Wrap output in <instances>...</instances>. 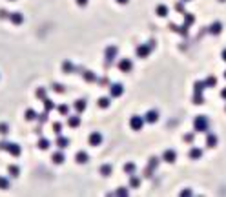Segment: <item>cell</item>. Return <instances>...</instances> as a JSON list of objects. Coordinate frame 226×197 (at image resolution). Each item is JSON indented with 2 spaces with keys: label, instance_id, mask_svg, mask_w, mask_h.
<instances>
[{
  "label": "cell",
  "instance_id": "cell-1",
  "mask_svg": "<svg viewBox=\"0 0 226 197\" xmlns=\"http://www.w3.org/2000/svg\"><path fill=\"white\" fill-rule=\"evenodd\" d=\"M193 128L195 132H201V133H206L208 128H210V121L206 119L204 115H197L193 119Z\"/></svg>",
  "mask_w": 226,
  "mask_h": 197
},
{
  "label": "cell",
  "instance_id": "cell-2",
  "mask_svg": "<svg viewBox=\"0 0 226 197\" xmlns=\"http://www.w3.org/2000/svg\"><path fill=\"white\" fill-rule=\"evenodd\" d=\"M144 122H146V121H144L140 115H133V117L129 119V126H131V130H135V132H139L140 128L144 126Z\"/></svg>",
  "mask_w": 226,
  "mask_h": 197
},
{
  "label": "cell",
  "instance_id": "cell-3",
  "mask_svg": "<svg viewBox=\"0 0 226 197\" xmlns=\"http://www.w3.org/2000/svg\"><path fill=\"white\" fill-rule=\"evenodd\" d=\"M117 66H118V70H120L122 73H128V71L133 70V62H131L129 59H120Z\"/></svg>",
  "mask_w": 226,
  "mask_h": 197
},
{
  "label": "cell",
  "instance_id": "cell-4",
  "mask_svg": "<svg viewBox=\"0 0 226 197\" xmlns=\"http://www.w3.org/2000/svg\"><path fill=\"white\" fill-rule=\"evenodd\" d=\"M122 93H124V86L120 82H115V84L109 86V95H111V97H120Z\"/></svg>",
  "mask_w": 226,
  "mask_h": 197
},
{
  "label": "cell",
  "instance_id": "cell-5",
  "mask_svg": "<svg viewBox=\"0 0 226 197\" xmlns=\"http://www.w3.org/2000/svg\"><path fill=\"white\" fill-rule=\"evenodd\" d=\"M150 53H151V44H140L137 48V57H140V59H146Z\"/></svg>",
  "mask_w": 226,
  "mask_h": 197
},
{
  "label": "cell",
  "instance_id": "cell-6",
  "mask_svg": "<svg viewBox=\"0 0 226 197\" xmlns=\"http://www.w3.org/2000/svg\"><path fill=\"white\" fill-rule=\"evenodd\" d=\"M88 143L91 146H98L102 143V133H100V132H91L89 137H88Z\"/></svg>",
  "mask_w": 226,
  "mask_h": 197
},
{
  "label": "cell",
  "instance_id": "cell-7",
  "mask_svg": "<svg viewBox=\"0 0 226 197\" xmlns=\"http://www.w3.org/2000/svg\"><path fill=\"white\" fill-rule=\"evenodd\" d=\"M117 46H108V48H106V51H104V55H106V62H113V59H115V57H117Z\"/></svg>",
  "mask_w": 226,
  "mask_h": 197
},
{
  "label": "cell",
  "instance_id": "cell-8",
  "mask_svg": "<svg viewBox=\"0 0 226 197\" xmlns=\"http://www.w3.org/2000/svg\"><path fill=\"white\" fill-rule=\"evenodd\" d=\"M6 152H8L11 157H18L22 150H20V146L17 144V143H9V144H8V148H6Z\"/></svg>",
  "mask_w": 226,
  "mask_h": 197
},
{
  "label": "cell",
  "instance_id": "cell-9",
  "mask_svg": "<svg viewBox=\"0 0 226 197\" xmlns=\"http://www.w3.org/2000/svg\"><path fill=\"white\" fill-rule=\"evenodd\" d=\"M144 121L150 122V124H155V122L159 121V111H157V110H150L148 113L144 115Z\"/></svg>",
  "mask_w": 226,
  "mask_h": 197
},
{
  "label": "cell",
  "instance_id": "cell-10",
  "mask_svg": "<svg viewBox=\"0 0 226 197\" xmlns=\"http://www.w3.org/2000/svg\"><path fill=\"white\" fill-rule=\"evenodd\" d=\"M9 20L13 22L15 26H18V24L24 22V15H22L20 11H13V13H9Z\"/></svg>",
  "mask_w": 226,
  "mask_h": 197
},
{
  "label": "cell",
  "instance_id": "cell-11",
  "mask_svg": "<svg viewBox=\"0 0 226 197\" xmlns=\"http://www.w3.org/2000/svg\"><path fill=\"white\" fill-rule=\"evenodd\" d=\"M175 159H177V152L175 150H166L162 153V161H166V163H175Z\"/></svg>",
  "mask_w": 226,
  "mask_h": 197
},
{
  "label": "cell",
  "instance_id": "cell-12",
  "mask_svg": "<svg viewBox=\"0 0 226 197\" xmlns=\"http://www.w3.org/2000/svg\"><path fill=\"white\" fill-rule=\"evenodd\" d=\"M68 126L69 128H78L80 126V117L78 115H68Z\"/></svg>",
  "mask_w": 226,
  "mask_h": 197
},
{
  "label": "cell",
  "instance_id": "cell-13",
  "mask_svg": "<svg viewBox=\"0 0 226 197\" xmlns=\"http://www.w3.org/2000/svg\"><path fill=\"white\" fill-rule=\"evenodd\" d=\"M86 108H88V101L86 99H78V101H75V111L77 113H82Z\"/></svg>",
  "mask_w": 226,
  "mask_h": 197
},
{
  "label": "cell",
  "instance_id": "cell-14",
  "mask_svg": "<svg viewBox=\"0 0 226 197\" xmlns=\"http://www.w3.org/2000/svg\"><path fill=\"white\" fill-rule=\"evenodd\" d=\"M55 144L58 146L60 150H64V148H68V146H69V139H68V137H62V135H58V137H57V143H55Z\"/></svg>",
  "mask_w": 226,
  "mask_h": 197
},
{
  "label": "cell",
  "instance_id": "cell-15",
  "mask_svg": "<svg viewBox=\"0 0 226 197\" xmlns=\"http://www.w3.org/2000/svg\"><path fill=\"white\" fill-rule=\"evenodd\" d=\"M75 161L78 163V164H86L88 161H89V157H88V153H86V152H77Z\"/></svg>",
  "mask_w": 226,
  "mask_h": 197
},
{
  "label": "cell",
  "instance_id": "cell-16",
  "mask_svg": "<svg viewBox=\"0 0 226 197\" xmlns=\"http://www.w3.org/2000/svg\"><path fill=\"white\" fill-rule=\"evenodd\" d=\"M51 161H53L55 164H62V163L66 161V157H64L62 152H55L53 155H51Z\"/></svg>",
  "mask_w": 226,
  "mask_h": 197
},
{
  "label": "cell",
  "instance_id": "cell-17",
  "mask_svg": "<svg viewBox=\"0 0 226 197\" xmlns=\"http://www.w3.org/2000/svg\"><path fill=\"white\" fill-rule=\"evenodd\" d=\"M97 104H98V108L106 110V108H109V104H111V99H109V97H100L97 101Z\"/></svg>",
  "mask_w": 226,
  "mask_h": 197
},
{
  "label": "cell",
  "instance_id": "cell-18",
  "mask_svg": "<svg viewBox=\"0 0 226 197\" xmlns=\"http://www.w3.org/2000/svg\"><path fill=\"white\" fill-rule=\"evenodd\" d=\"M221 31H223V24H221V22H213V24L210 26V33H212V35H219Z\"/></svg>",
  "mask_w": 226,
  "mask_h": 197
},
{
  "label": "cell",
  "instance_id": "cell-19",
  "mask_svg": "<svg viewBox=\"0 0 226 197\" xmlns=\"http://www.w3.org/2000/svg\"><path fill=\"white\" fill-rule=\"evenodd\" d=\"M155 13H157V17H168V8L164 4H159L155 8Z\"/></svg>",
  "mask_w": 226,
  "mask_h": 197
},
{
  "label": "cell",
  "instance_id": "cell-20",
  "mask_svg": "<svg viewBox=\"0 0 226 197\" xmlns=\"http://www.w3.org/2000/svg\"><path fill=\"white\" fill-rule=\"evenodd\" d=\"M124 172H126L128 175H133V174L137 172V166H135V163H126V164H124Z\"/></svg>",
  "mask_w": 226,
  "mask_h": 197
},
{
  "label": "cell",
  "instance_id": "cell-21",
  "mask_svg": "<svg viewBox=\"0 0 226 197\" xmlns=\"http://www.w3.org/2000/svg\"><path fill=\"white\" fill-rule=\"evenodd\" d=\"M206 146H208V148L217 146V137L213 133H208V137H206Z\"/></svg>",
  "mask_w": 226,
  "mask_h": 197
},
{
  "label": "cell",
  "instance_id": "cell-22",
  "mask_svg": "<svg viewBox=\"0 0 226 197\" xmlns=\"http://www.w3.org/2000/svg\"><path fill=\"white\" fill-rule=\"evenodd\" d=\"M8 172H9L11 177H18V175H20V168H18L17 164H11L9 168H8Z\"/></svg>",
  "mask_w": 226,
  "mask_h": 197
},
{
  "label": "cell",
  "instance_id": "cell-23",
  "mask_svg": "<svg viewBox=\"0 0 226 197\" xmlns=\"http://www.w3.org/2000/svg\"><path fill=\"white\" fill-rule=\"evenodd\" d=\"M190 157H192V159H201V157H203V150H201V148H192V150H190Z\"/></svg>",
  "mask_w": 226,
  "mask_h": 197
},
{
  "label": "cell",
  "instance_id": "cell-24",
  "mask_svg": "<svg viewBox=\"0 0 226 197\" xmlns=\"http://www.w3.org/2000/svg\"><path fill=\"white\" fill-rule=\"evenodd\" d=\"M193 22H195V17H193V15H190V13H184V26H186V28H190Z\"/></svg>",
  "mask_w": 226,
  "mask_h": 197
},
{
  "label": "cell",
  "instance_id": "cell-25",
  "mask_svg": "<svg viewBox=\"0 0 226 197\" xmlns=\"http://www.w3.org/2000/svg\"><path fill=\"white\" fill-rule=\"evenodd\" d=\"M42 102H44V108H46L44 111H51V110H53V108H55V102H53V101H51V99H48V97L44 99Z\"/></svg>",
  "mask_w": 226,
  "mask_h": 197
},
{
  "label": "cell",
  "instance_id": "cell-26",
  "mask_svg": "<svg viewBox=\"0 0 226 197\" xmlns=\"http://www.w3.org/2000/svg\"><path fill=\"white\" fill-rule=\"evenodd\" d=\"M111 172H113V168H111V164H102L100 166V174H102V175H111Z\"/></svg>",
  "mask_w": 226,
  "mask_h": 197
},
{
  "label": "cell",
  "instance_id": "cell-27",
  "mask_svg": "<svg viewBox=\"0 0 226 197\" xmlns=\"http://www.w3.org/2000/svg\"><path fill=\"white\" fill-rule=\"evenodd\" d=\"M9 186H11L9 177H0V188H2V190H8Z\"/></svg>",
  "mask_w": 226,
  "mask_h": 197
},
{
  "label": "cell",
  "instance_id": "cell-28",
  "mask_svg": "<svg viewBox=\"0 0 226 197\" xmlns=\"http://www.w3.org/2000/svg\"><path fill=\"white\" fill-rule=\"evenodd\" d=\"M38 148H40V150H48V148H49V146H51V143H49V141H48V139H38Z\"/></svg>",
  "mask_w": 226,
  "mask_h": 197
},
{
  "label": "cell",
  "instance_id": "cell-29",
  "mask_svg": "<svg viewBox=\"0 0 226 197\" xmlns=\"http://www.w3.org/2000/svg\"><path fill=\"white\" fill-rule=\"evenodd\" d=\"M26 119H28V121H35V119H38V115H37L35 110L29 108V110H26Z\"/></svg>",
  "mask_w": 226,
  "mask_h": 197
},
{
  "label": "cell",
  "instance_id": "cell-30",
  "mask_svg": "<svg viewBox=\"0 0 226 197\" xmlns=\"http://www.w3.org/2000/svg\"><path fill=\"white\" fill-rule=\"evenodd\" d=\"M204 84L208 86V88H213V86L217 84V77H213V75H210V77H208V79L204 80Z\"/></svg>",
  "mask_w": 226,
  "mask_h": 197
},
{
  "label": "cell",
  "instance_id": "cell-31",
  "mask_svg": "<svg viewBox=\"0 0 226 197\" xmlns=\"http://www.w3.org/2000/svg\"><path fill=\"white\" fill-rule=\"evenodd\" d=\"M139 184H140V179L139 177H135V174H133L131 179H129V186L131 188H139Z\"/></svg>",
  "mask_w": 226,
  "mask_h": 197
},
{
  "label": "cell",
  "instance_id": "cell-32",
  "mask_svg": "<svg viewBox=\"0 0 226 197\" xmlns=\"http://www.w3.org/2000/svg\"><path fill=\"white\" fill-rule=\"evenodd\" d=\"M57 110H58V113L60 115H69V106H68V104H60Z\"/></svg>",
  "mask_w": 226,
  "mask_h": 197
},
{
  "label": "cell",
  "instance_id": "cell-33",
  "mask_svg": "<svg viewBox=\"0 0 226 197\" xmlns=\"http://www.w3.org/2000/svg\"><path fill=\"white\" fill-rule=\"evenodd\" d=\"M62 71H64V73H71V71H73V64L68 62V60L62 62Z\"/></svg>",
  "mask_w": 226,
  "mask_h": 197
},
{
  "label": "cell",
  "instance_id": "cell-34",
  "mask_svg": "<svg viewBox=\"0 0 226 197\" xmlns=\"http://www.w3.org/2000/svg\"><path fill=\"white\" fill-rule=\"evenodd\" d=\"M84 79H86V80H89V82L97 80V77H95V75H93L91 71H84Z\"/></svg>",
  "mask_w": 226,
  "mask_h": 197
},
{
  "label": "cell",
  "instance_id": "cell-35",
  "mask_svg": "<svg viewBox=\"0 0 226 197\" xmlns=\"http://www.w3.org/2000/svg\"><path fill=\"white\" fill-rule=\"evenodd\" d=\"M53 132L57 135H60L62 133V124H60V122H53Z\"/></svg>",
  "mask_w": 226,
  "mask_h": 197
},
{
  "label": "cell",
  "instance_id": "cell-36",
  "mask_svg": "<svg viewBox=\"0 0 226 197\" xmlns=\"http://www.w3.org/2000/svg\"><path fill=\"white\" fill-rule=\"evenodd\" d=\"M37 97H38L40 101H44V99H46V90H44V88H38V90H37Z\"/></svg>",
  "mask_w": 226,
  "mask_h": 197
},
{
  "label": "cell",
  "instance_id": "cell-37",
  "mask_svg": "<svg viewBox=\"0 0 226 197\" xmlns=\"http://www.w3.org/2000/svg\"><path fill=\"white\" fill-rule=\"evenodd\" d=\"M8 132H9V126L6 124V122H0V133H2V135H6Z\"/></svg>",
  "mask_w": 226,
  "mask_h": 197
},
{
  "label": "cell",
  "instance_id": "cell-38",
  "mask_svg": "<svg viewBox=\"0 0 226 197\" xmlns=\"http://www.w3.org/2000/svg\"><path fill=\"white\" fill-rule=\"evenodd\" d=\"M51 88H53V90L57 91V93H62V91H64V86H60L58 82H55L53 86H51Z\"/></svg>",
  "mask_w": 226,
  "mask_h": 197
},
{
  "label": "cell",
  "instance_id": "cell-39",
  "mask_svg": "<svg viewBox=\"0 0 226 197\" xmlns=\"http://www.w3.org/2000/svg\"><path fill=\"white\" fill-rule=\"evenodd\" d=\"M193 102H195V104H203V102H204V101H203V95H201V93H195V95H193Z\"/></svg>",
  "mask_w": 226,
  "mask_h": 197
},
{
  "label": "cell",
  "instance_id": "cell-40",
  "mask_svg": "<svg viewBox=\"0 0 226 197\" xmlns=\"http://www.w3.org/2000/svg\"><path fill=\"white\" fill-rule=\"evenodd\" d=\"M193 139H195V133H186L184 135V141H186V143H193Z\"/></svg>",
  "mask_w": 226,
  "mask_h": 197
},
{
  "label": "cell",
  "instance_id": "cell-41",
  "mask_svg": "<svg viewBox=\"0 0 226 197\" xmlns=\"http://www.w3.org/2000/svg\"><path fill=\"white\" fill-rule=\"evenodd\" d=\"M175 9L179 11V13H186V11H184V6H183V2H177V4H175Z\"/></svg>",
  "mask_w": 226,
  "mask_h": 197
},
{
  "label": "cell",
  "instance_id": "cell-42",
  "mask_svg": "<svg viewBox=\"0 0 226 197\" xmlns=\"http://www.w3.org/2000/svg\"><path fill=\"white\" fill-rule=\"evenodd\" d=\"M157 164H159V159H157V157H151L150 159V168H157Z\"/></svg>",
  "mask_w": 226,
  "mask_h": 197
},
{
  "label": "cell",
  "instance_id": "cell-43",
  "mask_svg": "<svg viewBox=\"0 0 226 197\" xmlns=\"http://www.w3.org/2000/svg\"><path fill=\"white\" fill-rule=\"evenodd\" d=\"M117 195H128V190H126V188H118Z\"/></svg>",
  "mask_w": 226,
  "mask_h": 197
},
{
  "label": "cell",
  "instance_id": "cell-44",
  "mask_svg": "<svg viewBox=\"0 0 226 197\" xmlns=\"http://www.w3.org/2000/svg\"><path fill=\"white\" fill-rule=\"evenodd\" d=\"M75 2H77V6L84 8V6H88V2H89V0H75Z\"/></svg>",
  "mask_w": 226,
  "mask_h": 197
},
{
  "label": "cell",
  "instance_id": "cell-45",
  "mask_svg": "<svg viewBox=\"0 0 226 197\" xmlns=\"http://www.w3.org/2000/svg\"><path fill=\"white\" fill-rule=\"evenodd\" d=\"M38 121H40V122H46V121H48V111H44V113L38 117Z\"/></svg>",
  "mask_w": 226,
  "mask_h": 197
},
{
  "label": "cell",
  "instance_id": "cell-46",
  "mask_svg": "<svg viewBox=\"0 0 226 197\" xmlns=\"http://www.w3.org/2000/svg\"><path fill=\"white\" fill-rule=\"evenodd\" d=\"M8 144H9L8 141H0V150H6V148H8Z\"/></svg>",
  "mask_w": 226,
  "mask_h": 197
},
{
  "label": "cell",
  "instance_id": "cell-47",
  "mask_svg": "<svg viewBox=\"0 0 226 197\" xmlns=\"http://www.w3.org/2000/svg\"><path fill=\"white\" fill-rule=\"evenodd\" d=\"M221 99H224V101H226V88L221 90Z\"/></svg>",
  "mask_w": 226,
  "mask_h": 197
},
{
  "label": "cell",
  "instance_id": "cell-48",
  "mask_svg": "<svg viewBox=\"0 0 226 197\" xmlns=\"http://www.w3.org/2000/svg\"><path fill=\"white\" fill-rule=\"evenodd\" d=\"M221 57H223V60L226 62V49H223V53H221Z\"/></svg>",
  "mask_w": 226,
  "mask_h": 197
},
{
  "label": "cell",
  "instance_id": "cell-49",
  "mask_svg": "<svg viewBox=\"0 0 226 197\" xmlns=\"http://www.w3.org/2000/svg\"><path fill=\"white\" fill-rule=\"evenodd\" d=\"M129 0H117V4H128Z\"/></svg>",
  "mask_w": 226,
  "mask_h": 197
},
{
  "label": "cell",
  "instance_id": "cell-50",
  "mask_svg": "<svg viewBox=\"0 0 226 197\" xmlns=\"http://www.w3.org/2000/svg\"><path fill=\"white\" fill-rule=\"evenodd\" d=\"M219 2H226V0H219Z\"/></svg>",
  "mask_w": 226,
  "mask_h": 197
},
{
  "label": "cell",
  "instance_id": "cell-51",
  "mask_svg": "<svg viewBox=\"0 0 226 197\" xmlns=\"http://www.w3.org/2000/svg\"><path fill=\"white\" fill-rule=\"evenodd\" d=\"M183 2H190V0H183Z\"/></svg>",
  "mask_w": 226,
  "mask_h": 197
},
{
  "label": "cell",
  "instance_id": "cell-52",
  "mask_svg": "<svg viewBox=\"0 0 226 197\" xmlns=\"http://www.w3.org/2000/svg\"><path fill=\"white\" fill-rule=\"evenodd\" d=\"M224 79H226V71H224Z\"/></svg>",
  "mask_w": 226,
  "mask_h": 197
}]
</instances>
